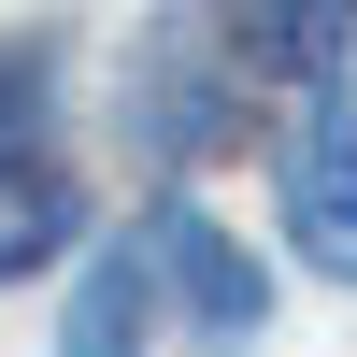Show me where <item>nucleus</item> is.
<instances>
[{
  "instance_id": "obj_1",
  "label": "nucleus",
  "mask_w": 357,
  "mask_h": 357,
  "mask_svg": "<svg viewBox=\"0 0 357 357\" xmlns=\"http://www.w3.org/2000/svg\"><path fill=\"white\" fill-rule=\"evenodd\" d=\"M114 143H129L158 186H186L229 143H257V100L229 86V57H215L200 15H143L129 29V57H114Z\"/></svg>"
},
{
  "instance_id": "obj_2",
  "label": "nucleus",
  "mask_w": 357,
  "mask_h": 357,
  "mask_svg": "<svg viewBox=\"0 0 357 357\" xmlns=\"http://www.w3.org/2000/svg\"><path fill=\"white\" fill-rule=\"evenodd\" d=\"M129 229H143V272H158V329H186L200 357H257L272 343V257L229 215H200L186 186H158Z\"/></svg>"
},
{
  "instance_id": "obj_3",
  "label": "nucleus",
  "mask_w": 357,
  "mask_h": 357,
  "mask_svg": "<svg viewBox=\"0 0 357 357\" xmlns=\"http://www.w3.org/2000/svg\"><path fill=\"white\" fill-rule=\"evenodd\" d=\"M272 229H286V257L314 286L357 301V86L286 100V129H272Z\"/></svg>"
},
{
  "instance_id": "obj_4",
  "label": "nucleus",
  "mask_w": 357,
  "mask_h": 357,
  "mask_svg": "<svg viewBox=\"0 0 357 357\" xmlns=\"http://www.w3.org/2000/svg\"><path fill=\"white\" fill-rule=\"evenodd\" d=\"M229 57V86H286V100H329L357 86V0H229V15H200Z\"/></svg>"
},
{
  "instance_id": "obj_5",
  "label": "nucleus",
  "mask_w": 357,
  "mask_h": 357,
  "mask_svg": "<svg viewBox=\"0 0 357 357\" xmlns=\"http://www.w3.org/2000/svg\"><path fill=\"white\" fill-rule=\"evenodd\" d=\"M57 357H158V272H143V229H86L72 301H57Z\"/></svg>"
},
{
  "instance_id": "obj_6",
  "label": "nucleus",
  "mask_w": 357,
  "mask_h": 357,
  "mask_svg": "<svg viewBox=\"0 0 357 357\" xmlns=\"http://www.w3.org/2000/svg\"><path fill=\"white\" fill-rule=\"evenodd\" d=\"M72 257H86V186H72V158H15V172H0V286L72 272Z\"/></svg>"
},
{
  "instance_id": "obj_7",
  "label": "nucleus",
  "mask_w": 357,
  "mask_h": 357,
  "mask_svg": "<svg viewBox=\"0 0 357 357\" xmlns=\"http://www.w3.org/2000/svg\"><path fill=\"white\" fill-rule=\"evenodd\" d=\"M57 100H72V43L57 29H0V172L57 158Z\"/></svg>"
}]
</instances>
